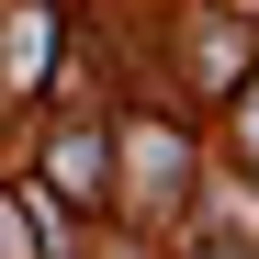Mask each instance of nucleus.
Wrapping results in <instances>:
<instances>
[{
  "label": "nucleus",
  "instance_id": "f03ea898",
  "mask_svg": "<svg viewBox=\"0 0 259 259\" xmlns=\"http://www.w3.org/2000/svg\"><path fill=\"white\" fill-rule=\"evenodd\" d=\"M0 259H23V226H12V214H0Z\"/></svg>",
  "mask_w": 259,
  "mask_h": 259
},
{
  "label": "nucleus",
  "instance_id": "7ed1b4c3",
  "mask_svg": "<svg viewBox=\"0 0 259 259\" xmlns=\"http://www.w3.org/2000/svg\"><path fill=\"white\" fill-rule=\"evenodd\" d=\"M248 147H259V102H248Z\"/></svg>",
  "mask_w": 259,
  "mask_h": 259
},
{
  "label": "nucleus",
  "instance_id": "f257e3e1",
  "mask_svg": "<svg viewBox=\"0 0 259 259\" xmlns=\"http://www.w3.org/2000/svg\"><path fill=\"white\" fill-rule=\"evenodd\" d=\"M57 192H102V136H57Z\"/></svg>",
  "mask_w": 259,
  "mask_h": 259
}]
</instances>
